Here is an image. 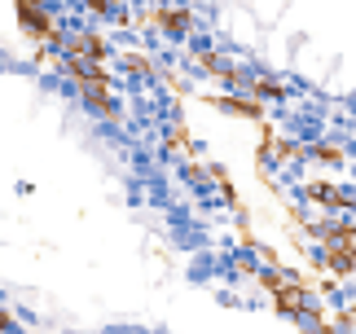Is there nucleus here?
<instances>
[{
	"label": "nucleus",
	"mask_w": 356,
	"mask_h": 334,
	"mask_svg": "<svg viewBox=\"0 0 356 334\" xmlns=\"http://www.w3.org/2000/svg\"><path fill=\"white\" fill-rule=\"evenodd\" d=\"M5 326H9V317H5V312H0V330H5Z\"/></svg>",
	"instance_id": "obj_3"
},
{
	"label": "nucleus",
	"mask_w": 356,
	"mask_h": 334,
	"mask_svg": "<svg viewBox=\"0 0 356 334\" xmlns=\"http://www.w3.org/2000/svg\"><path fill=\"white\" fill-rule=\"evenodd\" d=\"M18 18H22V22L35 31V40H53V22H49L40 9H31V5H18Z\"/></svg>",
	"instance_id": "obj_1"
},
{
	"label": "nucleus",
	"mask_w": 356,
	"mask_h": 334,
	"mask_svg": "<svg viewBox=\"0 0 356 334\" xmlns=\"http://www.w3.org/2000/svg\"><path fill=\"white\" fill-rule=\"evenodd\" d=\"M102 49L106 45H102L97 35H79L75 45H71V58H79V53H84V58H102Z\"/></svg>",
	"instance_id": "obj_2"
}]
</instances>
